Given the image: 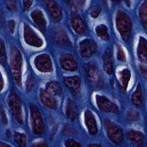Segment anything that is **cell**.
Returning a JSON list of instances; mask_svg holds the SVG:
<instances>
[{
  "mask_svg": "<svg viewBox=\"0 0 147 147\" xmlns=\"http://www.w3.org/2000/svg\"><path fill=\"white\" fill-rule=\"evenodd\" d=\"M65 110L67 119L71 121H74L78 116V109L75 103L71 99H68Z\"/></svg>",
  "mask_w": 147,
  "mask_h": 147,
  "instance_id": "cell-19",
  "label": "cell"
},
{
  "mask_svg": "<svg viewBox=\"0 0 147 147\" xmlns=\"http://www.w3.org/2000/svg\"><path fill=\"white\" fill-rule=\"evenodd\" d=\"M130 72L128 68H123L118 72V79L124 91H126L130 78Z\"/></svg>",
  "mask_w": 147,
  "mask_h": 147,
  "instance_id": "cell-24",
  "label": "cell"
},
{
  "mask_svg": "<svg viewBox=\"0 0 147 147\" xmlns=\"http://www.w3.org/2000/svg\"><path fill=\"white\" fill-rule=\"evenodd\" d=\"M47 7L53 20L58 22L61 20L62 11L59 4L54 1H48L47 2Z\"/></svg>",
  "mask_w": 147,
  "mask_h": 147,
  "instance_id": "cell-15",
  "label": "cell"
},
{
  "mask_svg": "<svg viewBox=\"0 0 147 147\" xmlns=\"http://www.w3.org/2000/svg\"><path fill=\"white\" fill-rule=\"evenodd\" d=\"M131 99L132 103L136 107H141L142 106L144 102V97L141 86L140 83H138L136 90L132 94Z\"/></svg>",
  "mask_w": 147,
  "mask_h": 147,
  "instance_id": "cell-22",
  "label": "cell"
},
{
  "mask_svg": "<svg viewBox=\"0 0 147 147\" xmlns=\"http://www.w3.org/2000/svg\"><path fill=\"white\" fill-rule=\"evenodd\" d=\"M88 83L94 88H99L103 85L102 75L95 63H88L84 66Z\"/></svg>",
  "mask_w": 147,
  "mask_h": 147,
  "instance_id": "cell-3",
  "label": "cell"
},
{
  "mask_svg": "<svg viewBox=\"0 0 147 147\" xmlns=\"http://www.w3.org/2000/svg\"><path fill=\"white\" fill-rule=\"evenodd\" d=\"M34 87V79L33 76L32 74H30L27 79L26 84V88L27 92H31Z\"/></svg>",
  "mask_w": 147,
  "mask_h": 147,
  "instance_id": "cell-31",
  "label": "cell"
},
{
  "mask_svg": "<svg viewBox=\"0 0 147 147\" xmlns=\"http://www.w3.org/2000/svg\"><path fill=\"white\" fill-rule=\"evenodd\" d=\"M126 119L131 122L138 121L140 119L139 113L134 110H130L127 113Z\"/></svg>",
  "mask_w": 147,
  "mask_h": 147,
  "instance_id": "cell-30",
  "label": "cell"
},
{
  "mask_svg": "<svg viewBox=\"0 0 147 147\" xmlns=\"http://www.w3.org/2000/svg\"><path fill=\"white\" fill-rule=\"evenodd\" d=\"M3 84H4V82L3 80V78H2V76H1V90H2V88L3 87Z\"/></svg>",
  "mask_w": 147,
  "mask_h": 147,
  "instance_id": "cell-44",
  "label": "cell"
},
{
  "mask_svg": "<svg viewBox=\"0 0 147 147\" xmlns=\"http://www.w3.org/2000/svg\"><path fill=\"white\" fill-rule=\"evenodd\" d=\"M5 2L6 3L7 9L9 11H14L17 10V4L15 1L8 0V1H5Z\"/></svg>",
  "mask_w": 147,
  "mask_h": 147,
  "instance_id": "cell-33",
  "label": "cell"
},
{
  "mask_svg": "<svg viewBox=\"0 0 147 147\" xmlns=\"http://www.w3.org/2000/svg\"><path fill=\"white\" fill-rule=\"evenodd\" d=\"M95 32L98 36L104 41H107L110 39V36L108 33L107 28L103 24H100L96 26Z\"/></svg>",
  "mask_w": 147,
  "mask_h": 147,
  "instance_id": "cell-26",
  "label": "cell"
},
{
  "mask_svg": "<svg viewBox=\"0 0 147 147\" xmlns=\"http://www.w3.org/2000/svg\"><path fill=\"white\" fill-rule=\"evenodd\" d=\"M33 146H47L48 145L45 141H39L33 145Z\"/></svg>",
  "mask_w": 147,
  "mask_h": 147,
  "instance_id": "cell-42",
  "label": "cell"
},
{
  "mask_svg": "<svg viewBox=\"0 0 147 147\" xmlns=\"http://www.w3.org/2000/svg\"><path fill=\"white\" fill-rule=\"evenodd\" d=\"M8 28L10 32L11 33H13L15 29V22L13 20H10L8 22Z\"/></svg>",
  "mask_w": 147,
  "mask_h": 147,
  "instance_id": "cell-39",
  "label": "cell"
},
{
  "mask_svg": "<svg viewBox=\"0 0 147 147\" xmlns=\"http://www.w3.org/2000/svg\"><path fill=\"white\" fill-rule=\"evenodd\" d=\"M71 25L74 31L78 34H82L86 32V26L79 16H74L71 20Z\"/></svg>",
  "mask_w": 147,
  "mask_h": 147,
  "instance_id": "cell-20",
  "label": "cell"
},
{
  "mask_svg": "<svg viewBox=\"0 0 147 147\" xmlns=\"http://www.w3.org/2000/svg\"><path fill=\"white\" fill-rule=\"evenodd\" d=\"M0 146H1V147H5V146L9 147V146H10V145H7V144H4L3 142H1V144H0Z\"/></svg>",
  "mask_w": 147,
  "mask_h": 147,
  "instance_id": "cell-43",
  "label": "cell"
},
{
  "mask_svg": "<svg viewBox=\"0 0 147 147\" xmlns=\"http://www.w3.org/2000/svg\"><path fill=\"white\" fill-rule=\"evenodd\" d=\"M60 63L62 68L67 71L74 72L78 68V64L70 53L62 55L60 59Z\"/></svg>",
  "mask_w": 147,
  "mask_h": 147,
  "instance_id": "cell-12",
  "label": "cell"
},
{
  "mask_svg": "<svg viewBox=\"0 0 147 147\" xmlns=\"http://www.w3.org/2000/svg\"><path fill=\"white\" fill-rule=\"evenodd\" d=\"M7 137H9L10 136V134H10V130H8L7 131Z\"/></svg>",
  "mask_w": 147,
  "mask_h": 147,
  "instance_id": "cell-46",
  "label": "cell"
},
{
  "mask_svg": "<svg viewBox=\"0 0 147 147\" xmlns=\"http://www.w3.org/2000/svg\"><path fill=\"white\" fill-rule=\"evenodd\" d=\"M63 133L65 134H69V135H74L76 134V131L70 126H65L63 129Z\"/></svg>",
  "mask_w": 147,
  "mask_h": 147,
  "instance_id": "cell-37",
  "label": "cell"
},
{
  "mask_svg": "<svg viewBox=\"0 0 147 147\" xmlns=\"http://www.w3.org/2000/svg\"><path fill=\"white\" fill-rule=\"evenodd\" d=\"M1 119H2V122L3 125L6 126L7 123V118L5 113V111L3 109L2 107L1 108Z\"/></svg>",
  "mask_w": 147,
  "mask_h": 147,
  "instance_id": "cell-38",
  "label": "cell"
},
{
  "mask_svg": "<svg viewBox=\"0 0 147 147\" xmlns=\"http://www.w3.org/2000/svg\"><path fill=\"white\" fill-rule=\"evenodd\" d=\"M0 47H1V53H0V60L1 63L3 64L6 62V49L5 44L2 40H1V43H0Z\"/></svg>",
  "mask_w": 147,
  "mask_h": 147,
  "instance_id": "cell-32",
  "label": "cell"
},
{
  "mask_svg": "<svg viewBox=\"0 0 147 147\" xmlns=\"http://www.w3.org/2000/svg\"><path fill=\"white\" fill-rule=\"evenodd\" d=\"M140 16L143 26L146 28L147 25V2L145 1L142 3L140 8Z\"/></svg>",
  "mask_w": 147,
  "mask_h": 147,
  "instance_id": "cell-27",
  "label": "cell"
},
{
  "mask_svg": "<svg viewBox=\"0 0 147 147\" xmlns=\"http://www.w3.org/2000/svg\"><path fill=\"white\" fill-rule=\"evenodd\" d=\"M103 63V69L108 75H111L113 72L111 54L110 49H107L102 57Z\"/></svg>",
  "mask_w": 147,
  "mask_h": 147,
  "instance_id": "cell-23",
  "label": "cell"
},
{
  "mask_svg": "<svg viewBox=\"0 0 147 147\" xmlns=\"http://www.w3.org/2000/svg\"><path fill=\"white\" fill-rule=\"evenodd\" d=\"M24 38L25 42L30 46L41 47L43 45L42 40L27 24L24 26Z\"/></svg>",
  "mask_w": 147,
  "mask_h": 147,
  "instance_id": "cell-9",
  "label": "cell"
},
{
  "mask_svg": "<svg viewBox=\"0 0 147 147\" xmlns=\"http://www.w3.org/2000/svg\"><path fill=\"white\" fill-rule=\"evenodd\" d=\"M104 126L110 140L116 145H121L123 141V134L122 129L111 121L106 119Z\"/></svg>",
  "mask_w": 147,
  "mask_h": 147,
  "instance_id": "cell-5",
  "label": "cell"
},
{
  "mask_svg": "<svg viewBox=\"0 0 147 147\" xmlns=\"http://www.w3.org/2000/svg\"><path fill=\"white\" fill-rule=\"evenodd\" d=\"M29 109L33 131L36 134H41L44 131V125L40 110L38 107L34 105H30Z\"/></svg>",
  "mask_w": 147,
  "mask_h": 147,
  "instance_id": "cell-6",
  "label": "cell"
},
{
  "mask_svg": "<svg viewBox=\"0 0 147 147\" xmlns=\"http://www.w3.org/2000/svg\"><path fill=\"white\" fill-rule=\"evenodd\" d=\"M117 59L119 61H125L126 60V55L124 52L123 49L120 46H118V51H117Z\"/></svg>",
  "mask_w": 147,
  "mask_h": 147,
  "instance_id": "cell-34",
  "label": "cell"
},
{
  "mask_svg": "<svg viewBox=\"0 0 147 147\" xmlns=\"http://www.w3.org/2000/svg\"><path fill=\"white\" fill-rule=\"evenodd\" d=\"M64 83L74 95L79 94L80 90V80L79 77L74 76L65 78Z\"/></svg>",
  "mask_w": 147,
  "mask_h": 147,
  "instance_id": "cell-16",
  "label": "cell"
},
{
  "mask_svg": "<svg viewBox=\"0 0 147 147\" xmlns=\"http://www.w3.org/2000/svg\"><path fill=\"white\" fill-rule=\"evenodd\" d=\"M85 1H74L71 2V10L73 13H75L78 12L79 10L82 9L84 5Z\"/></svg>",
  "mask_w": 147,
  "mask_h": 147,
  "instance_id": "cell-29",
  "label": "cell"
},
{
  "mask_svg": "<svg viewBox=\"0 0 147 147\" xmlns=\"http://www.w3.org/2000/svg\"><path fill=\"white\" fill-rule=\"evenodd\" d=\"M14 140L18 146L20 147L26 146L27 142V137L25 134L16 132L14 135Z\"/></svg>",
  "mask_w": 147,
  "mask_h": 147,
  "instance_id": "cell-28",
  "label": "cell"
},
{
  "mask_svg": "<svg viewBox=\"0 0 147 147\" xmlns=\"http://www.w3.org/2000/svg\"><path fill=\"white\" fill-rule=\"evenodd\" d=\"M95 99L97 106L100 111L106 113H118L119 109L117 106L107 97L103 95H96Z\"/></svg>",
  "mask_w": 147,
  "mask_h": 147,
  "instance_id": "cell-10",
  "label": "cell"
},
{
  "mask_svg": "<svg viewBox=\"0 0 147 147\" xmlns=\"http://www.w3.org/2000/svg\"><path fill=\"white\" fill-rule=\"evenodd\" d=\"M22 65V57L18 49L13 47L11 49L10 67L11 74L17 86L21 87V68Z\"/></svg>",
  "mask_w": 147,
  "mask_h": 147,
  "instance_id": "cell-1",
  "label": "cell"
},
{
  "mask_svg": "<svg viewBox=\"0 0 147 147\" xmlns=\"http://www.w3.org/2000/svg\"><path fill=\"white\" fill-rule=\"evenodd\" d=\"M33 3L32 1H23V5H24V9L25 11H27L29 9L30 6H32Z\"/></svg>",
  "mask_w": 147,
  "mask_h": 147,
  "instance_id": "cell-40",
  "label": "cell"
},
{
  "mask_svg": "<svg viewBox=\"0 0 147 147\" xmlns=\"http://www.w3.org/2000/svg\"><path fill=\"white\" fill-rule=\"evenodd\" d=\"M89 146H101V145L98 144H90L89 145Z\"/></svg>",
  "mask_w": 147,
  "mask_h": 147,
  "instance_id": "cell-45",
  "label": "cell"
},
{
  "mask_svg": "<svg viewBox=\"0 0 147 147\" xmlns=\"http://www.w3.org/2000/svg\"><path fill=\"white\" fill-rule=\"evenodd\" d=\"M140 69L141 71V72L143 76L146 78V75H147V71H146V67L144 65H140Z\"/></svg>",
  "mask_w": 147,
  "mask_h": 147,
  "instance_id": "cell-41",
  "label": "cell"
},
{
  "mask_svg": "<svg viewBox=\"0 0 147 147\" xmlns=\"http://www.w3.org/2000/svg\"><path fill=\"white\" fill-rule=\"evenodd\" d=\"M30 16L36 25H37L41 30H44L47 25V21L42 11L39 9H34L32 11Z\"/></svg>",
  "mask_w": 147,
  "mask_h": 147,
  "instance_id": "cell-18",
  "label": "cell"
},
{
  "mask_svg": "<svg viewBox=\"0 0 147 147\" xmlns=\"http://www.w3.org/2000/svg\"><path fill=\"white\" fill-rule=\"evenodd\" d=\"M101 8L98 6H95L92 7L90 11V15L93 18H96L101 12Z\"/></svg>",
  "mask_w": 147,
  "mask_h": 147,
  "instance_id": "cell-35",
  "label": "cell"
},
{
  "mask_svg": "<svg viewBox=\"0 0 147 147\" xmlns=\"http://www.w3.org/2000/svg\"><path fill=\"white\" fill-rule=\"evenodd\" d=\"M126 136L133 145L137 146H142L143 145L145 137L142 132L135 130H130L127 131Z\"/></svg>",
  "mask_w": 147,
  "mask_h": 147,
  "instance_id": "cell-17",
  "label": "cell"
},
{
  "mask_svg": "<svg viewBox=\"0 0 147 147\" xmlns=\"http://www.w3.org/2000/svg\"><path fill=\"white\" fill-rule=\"evenodd\" d=\"M78 50L82 57H88L96 52L97 45L93 40L85 39L79 42Z\"/></svg>",
  "mask_w": 147,
  "mask_h": 147,
  "instance_id": "cell-11",
  "label": "cell"
},
{
  "mask_svg": "<svg viewBox=\"0 0 147 147\" xmlns=\"http://www.w3.org/2000/svg\"><path fill=\"white\" fill-rule=\"evenodd\" d=\"M40 99L41 102L47 107L55 110L57 107V102L53 95L49 94L48 91L41 90L40 93Z\"/></svg>",
  "mask_w": 147,
  "mask_h": 147,
  "instance_id": "cell-13",
  "label": "cell"
},
{
  "mask_svg": "<svg viewBox=\"0 0 147 147\" xmlns=\"http://www.w3.org/2000/svg\"><path fill=\"white\" fill-rule=\"evenodd\" d=\"M146 46V40L143 37H140L137 47V55L140 60L142 63H146L147 60Z\"/></svg>",
  "mask_w": 147,
  "mask_h": 147,
  "instance_id": "cell-21",
  "label": "cell"
},
{
  "mask_svg": "<svg viewBox=\"0 0 147 147\" xmlns=\"http://www.w3.org/2000/svg\"><path fill=\"white\" fill-rule=\"evenodd\" d=\"M7 104L15 119L19 123L22 125L24 122L21 102L14 88H11L10 91L7 97Z\"/></svg>",
  "mask_w": 147,
  "mask_h": 147,
  "instance_id": "cell-4",
  "label": "cell"
},
{
  "mask_svg": "<svg viewBox=\"0 0 147 147\" xmlns=\"http://www.w3.org/2000/svg\"><path fill=\"white\" fill-rule=\"evenodd\" d=\"M51 38L52 41L57 45L68 47L72 46L71 40L62 28L56 27L53 28L51 32Z\"/></svg>",
  "mask_w": 147,
  "mask_h": 147,
  "instance_id": "cell-7",
  "label": "cell"
},
{
  "mask_svg": "<svg viewBox=\"0 0 147 147\" xmlns=\"http://www.w3.org/2000/svg\"><path fill=\"white\" fill-rule=\"evenodd\" d=\"M34 64L36 68L41 72H51L53 69L51 59L46 53L40 54L36 57Z\"/></svg>",
  "mask_w": 147,
  "mask_h": 147,
  "instance_id": "cell-8",
  "label": "cell"
},
{
  "mask_svg": "<svg viewBox=\"0 0 147 147\" xmlns=\"http://www.w3.org/2000/svg\"><path fill=\"white\" fill-rule=\"evenodd\" d=\"M46 91L53 95H58L61 94L62 88L59 83L56 82L52 81L46 84Z\"/></svg>",
  "mask_w": 147,
  "mask_h": 147,
  "instance_id": "cell-25",
  "label": "cell"
},
{
  "mask_svg": "<svg viewBox=\"0 0 147 147\" xmlns=\"http://www.w3.org/2000/svg\"><path fill=\"white\" fill-rule=\"evenodd\" d=\"M84 122L91 135H96L98 133V129L96 125L95 118L89 110H87L84 112Z\"/></svg>",
  "mask_w": 147,
  "mask_h": 147,
  "instance_id": "cell-14",
  "label": "cell"
},
{
  "mask_svg": "<svg viewBox=\"0 0 147 147\" xmlns=\"http://www.w3.org/2000/svg\"><path fill=\"white\" fill-rule=\"evenodd\" d=\"M115 24L122 40L128 42L131 32V22L129 17L123 11L118 10L115 17Z\"/></svg>",
  "mask_w": 147,
  "mask_h": 147,
  "instance_id": "cell-2",
  "label": "cell"
},
{
  "mask_svg": "<svg viewBox=\"0 0 147 147\" xmlns=\"http://www.w3.org/2000/svg\"><path fill=\"white\" fill-rule=\"evenodd\" d=\"M66 146H82V145L74 140H68L65 142Z\"/></svg>",
  "mask_w": 147,
  "mask_h": 147,
  "instance_id": "cell-36",
  "label": "cell"
}]
</instances>
